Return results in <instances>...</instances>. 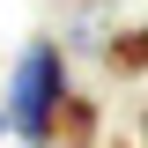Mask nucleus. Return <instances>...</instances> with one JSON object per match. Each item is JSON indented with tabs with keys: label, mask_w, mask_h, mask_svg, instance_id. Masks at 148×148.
<instances>
[{
	"label": "nucleus",
	"mask_w": 148,
	"mask_h": 148,
	"mask_svg": "<svg viewBox=\"0 0 148 148\" xmlns=\"http://www.w3.org/2000/svg\"><path fill=\"white\" fill-rule=\"evenodd\" d=\"M67 104V45H52V37H30L15 59V74H8V133L30 148H52V111Z\"/></svg>",
	"instance_id": "obj_1"
},
{
	"label": "nucleus",
	"mask_w": 148,
	"mask_h": 148,
	"mask_svg": "<svg viewBox=\"0 0 148 148\" xmlns=\"http://www.w3.org/2000/svg\"><path fill=\"white\" fill-rule=\"evenodd\" d=\"M104 67L119 74V82H141L148 74V22H126V30L104 37Z\"/></svg>",
	"instance_id": "obj_2"
},
{
	"label": "nucleus",
	"mask_w": 148,
	"mask_h": 148,
	"mask_svg": "<svg viewBox=\"0 0 148 148\" xmlns=\"http://www.w3.org/2000/svg\"><path fill=\"white\" fill-rule=\"evenodd\" d=\"M52 148H96V104L89 96L67 89V104L52 111Z\"/></svg>",
	"instance_id": "obj_3"
},
{
	"label": "nucleus",
	"mask_w": 148,
	"mask_h": 148,
	"mask_svg": "<svg viewBox=\"0 0 148 148\" xmlns=\"http://www.w3.org/2000/svg\"><path fill=\"white\" fill-rule=\"evenodd\" d=\"M141 148H148V111H141Z\"/></svg>",
	"instance_id": "obj_4"
},
{
	"label": "nucleus",
	"mask_w": 148,
	"mask_h": 148,
	"mask_svg": "<svg viewBox=\"0 0 148 148\" xmlns=\"http://www.w3.org/2000/svg\"><path fill=\"white\" fill-rule=\"evenodd\" d=\"M0 126H8V111H0Z\"/></svg>",
	"instance_id": "obj_5"
}]
</instances>
